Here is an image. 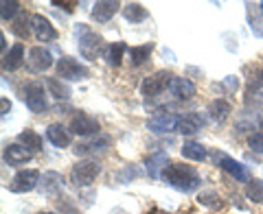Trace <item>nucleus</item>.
I'll list each match as a JSON object with an SVG mask.
<instances>
[{"mask_svg": "<svg viewBox=\"0 0 263 214\" xmlns=\"http://www.w3.org/2000/svg\"><path fill=\"white\" fill-rule=\"evenodd\" d=\"M70 131L75 136H81V138L92 136V134H99V122H97V118L90 116V114L79 112L70 118Z\"/></svg>", "mask_w": 263, "mask_h": 214, "instance_id": "nucleus-10", "label": "nucleus"}, {"mask_svg": "<svg viewBox=\"0 0 263 214\" xmlns=\"http://www.w3.org/2000/svg\"><path fill=\"white\" fill-rule=\"evenodd\" d=\"M169 92L174 94L178 101H191L195 96V85H193V81H189L184 77H174L169 83Z\"/></svg>", "mask_w": 263, "mask_h": 214, "instance_id": "nucleus-14", "label": "nucleus"}, {"mask_svg": "<svg viewBox=\"0 0 263 214\" xmlns=\"http://www.w3.org/2000/svg\"><path fill=\"white\" fill-rule=\"evenodd\" d=\"M31 27H33V33H35V37L40 42H55L57 39V31L51 22H48L44 15H31Z\"/></svg>", "mask_w": 263, "mask_h": 214, "instance_id": "nucleus-13", "label": "nucleus"}, {"mask_svg": "<svg viewBox=\"0 0 263 214\" xmlns=\"http://www.w3.org/2000/svg\"><path fill=\"white\" fill-rule=\"evenodd\" d=\"M162 179L180 192H193L200 186V175L189 164H169L162 173Z\"/></svg>", "mask_w": 263, "mask_h": 214, "instance_id": "nucleus-1", "label": "nucleus"}, {"mask_svg": "<svg viewBox=\"0 0 263 214\" xmlns=\"http://www.w3.org/2000/svg\"><path fill=\"white\" fill-rule=\"evenodd\" d=\"M204 127V118L200 114H184V116H180V125H178V131L182 136H193L197 134Z\"/></svg>", "mask_w": 263, "mask_h": 214, "instance_id": "nucleus-20", "label": "nucleus"}, {"mask_svg": "<svg viewBox=\"0 0 263 214\" xmlns=\"http://www.w3.org/2000/svg\"><path fill=\"white\" fill-rule=\"evenodd\" d=\"M224 85L230 88V90H237V85H239V81H237V77H226L224 79Z\"/></svg>", "mask_w": 263, "mask_h": 214, "instance_id": "nucleus-35", "label": "nucleus"}, {"mask_svg": "<svg viewBox=\"0 0 263 214\" xmlns=\"http://www.w3.org/2000/svg\"><path fill=\"white\" fill-rule=\"evenodd\" d=\"M259 7H261V11H263V3H259Z\"/></svg>", "mask_w": 263, "mask_h": 214, "instance_id": "nucleus-38", "label": "nucleus"}, {"mask_svg": "<svg viewBox=\"0 0 263 214\" xmlns=\"http://www.w3.org/2000/svg\"><path fill=\"white\" fill-rule=\"evenodd\" d=\"M18 11H20V3H15V0H3L0 3V15H3L5 22H9V20L13 22Z\"/></svg>", "mask_w": 263, "mask_h": 214, "instance_id": "nucleus-32", "label": "nucleus"}, {"mask_svg": "<svg viewBox=\"0 0 263 214\" xmlns=\"http://www.w3.org/2000/svg\"><path fill=\"white\" fill-rule=\"evenodd\" d=\"M206 149L200 144V142H184L182 146V158L184 160H191V162H204L206 160Z\"/></svg>", "mask_w": 263, "mask_h": 214, "instance_id": "nucleus-26", "label": "nucleus"}, {"mask_svg": "<svg viewBox=\"0 0 263 214\" xmlns=\"http://www.w3.org/2000/svg\"><path fill=\"white\" fill-rule=\"evenodd\" d=\"M180 125V116L178 114H169V112H160V114H154V116L147 120V129L152 134H171L176 131Z\"/></svg>", "mask_w": 263, "mask_h": 214, "instance_id": "nucleus-8", "label": "nucleus"}, {"mask_svg": "<svg viewBox=\"0 0 263 214\" xmlns=\"http://www.w3.org/2000/svg\"><path fill=\"white\" fill-rule=\"evenodd\" d=\"M248 144H250L252 151L263 153V131H261V134H252V136L248 138Z\"/></svg>", "mask_w": 263, "mask_h": 214, "instance_id": "nucleus-34", "label": "nucleus"}, {"mask_svg": "<svg viewBox=\"0 0 263 214\" xmlns=\"http://www.w3.org/2000/svg\"><path fill=\"white\" fill-rule=\"evenodd\" d=\"M22 63H24V46L22 44H15L9 53H5V57H3V68L13 72V70H18Z\"/></svg>", "mask_w": 263, "mask_h": 214, "instance_id": "nucleus-21", "label": "nucleus"}, {"mask_svg": "<svg viewBox=\"0 0 263 214\" xmlns=\"http://www.w3.org/2000/svg\"><path fill=\"white\" fill-rule=\"evenodd\" d=\"M147 9L143 5H138V3H127V5H123V18H125L127 22L132 24H138V22H143L147 20Z\"/></svg>", "mask_w": 263, "mask_h": 214, "instance_id": "nucleus-22", "label": "nucleus"}, {"mask_svg": "<svg viewBox=\"0 0 263 214\" xmlns=\"http://www.w3.org/2000/svg\"><path fill=\"white\" fill-rule=\"evenodd\" d=\"M171 79H174V75H169V72H164V70L156 72V75L147 77L143 83H141V94H143L145 98H156V96H160L164 90L169 88Z\"/></svg>", "mask_w": 263, "mask_h": 214, "instance_id": "nucleus-6", "label": "nucleus"}, {"mask_svg": "<svg viewBox=\"0 0 263 214\" xmlns=\"http://www.w3.org/2000/svg\"><path fill=\"white\" fill-rule=\"evenodd\" d=\"M259 127H261V129H263V116H261V118H259Z\"/></svg>", "mask_w": 263, "mask_h": 214, "instance_id": "nucleus-37", "label": "nucleus"}, {"mask_svg": "<svg viewBox=\"0 0 263 214\" xmlns=\"http://www.w3.org/2000/svg\"><path fill=\"white\" fill-rule=\"evenodd\" d=\"M37 184H40V173L37 170H33V168L20 170V173H15L13 179L9 182V192H15V195L31 192Z\"/></svg>", "mask_w": 263, "mask_h": 214, "instance_id": "nucleus-7", "label": "nucleus"}, {"mask_svg": "<svg viewBox=\"0 0 263 214\" xmlns=\"http://www.w3.org/2000/svg\"><path fill=\"white\" fill-rule=\"evenodd\" d=\"M90 72L86 66L79 63L77 59H72V57H62L57 61V77L64 81H84Z\"/></svg>", "mask_w": 263, "mask_h": 214, "instance_id": "nucleus-5", "label": "nucleus"}, {"mask_svg": "<svg viewBox=\"0 0 263 214\" xmlns=\"http://www.w3.org/2000/svg\"><path fill=\"white\" fill-rule=\"evenodd\" d=\"M169 164L171 162L167 158V153H156V155H152V158H147L145 166H147V173H149L152 179H162V173Z\"/></svg>", "mask_w": 263, "mask_h": 214, "instance_id": "nucleus-19", "label": "nucleus"}, {"mask_svg": "<svg viewBox=\"0 0 263 214\" xmlns=\"http://www.w3.org/2000/svg\"><path fill=\"white\" fill-rule=\"evenodd\" d=\"M75 37H77V48L84 59H97V55L103 51V39L90 31L86 24H77L75 27Z\"/></svg>", "mask_w": 263, "mask_h": 214, "instance_id": "nucleus-2", "label": "nucleus"}, {"mask_svg": "<svg viewBox=\"0 0 263 214\" xmlns=\"http://www.w3.org/2000/svg\"><path fill=\"white\" fill-rule=\"evenodd\" d=\"M48 92H51L55 98H68L70 96V88L62 83V79H46Z\"/></svg>", "mask_w": 263, "mask_h": 214, "instance_id": "nucleus-31", "label": "nucleus"}, {"mask_svg": "<svg viewBox=\"0 0 263 214\" xmlns=\"http://www.w3.org/2000/svg\"><path fill=\"white\" fill-rule=\"evenodd\" d=\"M110 136H97L95 140H88V142H81L75 146V153L81 155V158H97V155H103L110 149Z\"/></svg>", "mask_w": 263, "mask_h": 214, "instance_id": "nucleus-11", "label": "nucleus"}, {"mask_svg": "<svg viewBox=\"0 0 263 214\" xmlns=\"http://www.w3.org/2000/svg\"><path fill=\"white\" fill-rule=\"evenodd\" d=\"M246 197L254 203H263V182H259V179H250L248 186H246Z\"/></svg>", "mask_w": 263, "mask_h": 214, "instance_id": "nucleus-33", "label": "nucleus"}, {"mask_svg": "<svg viewBox=\"0 0 263 214\" xmlns=\"http://www.w3.org/2000/svg\"><path fill=\"white\" fill-rule=\"evenodd\" d=\"M99 173H101V164L97 160H81L70 170V182L77 188H86L99 177Z\"/></svg>", "mask_w": 263, "mask_h": 214, "instance_id": "nucleus-4", "label": "nucleus"}, {"mask_svg": "<svg viewBox=\"0 0 263 214\" xmlns=\"http://www.w3.org/2000/svg\"><path fill=\"white\" fill-rule=\"evenodd\" d=\"M18 140L24 144V146H29V149L35 153V151H40V146H42V138H40L35 131L33 129H27V131H22V134L18 136Z\"/></svg>", "mask_w": 263, "mask_h": 214, "instance_id": "nucleus-30", "label": "nucleus"}, {"mask_svg": "<svg viewBox=\"0 0 263 214\" xmlns=\"http://www.w3.org/2000/svg\"><path fill=\"white\" fill-rule=\"evenodd\" d=\"M62 182H64V177L60 175V173L48 170V173H44V177H42V190L46 195H57L62 190Z\"/></svg>", "mask_w": 263, "mask_h": 214, "instance_id": "nucleus-24", "label": "nucleus"}, {"mask_svg": "<svg viewBox=\"0 0 263 214\" xmlns=\"http://www.w3.org/2000/svg\"><path fill=\"white\" fill-rule=\"evenodd\" d=\"M20 94H22L24 105H27L33 114H46L48 112V101H46V92H44L42 83L31 81V83L22 85Z\"/></svg>", "mask_w": 263, "mask_h": 214, "instance_id": "nucleus-3", "label": "nucleus"}, {"mask_svg": "<svg viewBox=\"0 0 263 214\" xmlns=\"http://www.w3.org/2000/svg\"><path fill=\"white\" fill-rule=\"evenodd\" d=\"M27 63L33 72H44L53 66V55H51V51H46L44 46H33L29 51Z\"/></svg>", "mask_w": 263, "mask_h": 214, "instance_id": "nucleus-12", "label": "nucleus"}, {"mask_svg": "<svg viewBox=\"0 0 263 214\" xmlns=\"http://www.w3.org/2000/svg\"><path fill=\"white\" fill-rule=\"evenodd\" d=\"M33 158V151L24 144H9L5 149V162L9 166H18V164H24Z\"/></svg>", "mask_w": 263, "mask_h": 214, "instance_id": "nucleus-15", "label": "nucleus"}, {"mask_svg": "<svg viewBox=\"0 0 263 214\" xmlns=\"http://www.w3.org/2000/svg\"><path fill=\"white\" fill-rule=\"evenodd\" d=\"M154 51V44H143V46H134L129 48V63L132 66H143L147 59H149V55Z\"/></svg>", "mask_w": 263, "mask_h": 214, "instance_id": "nucleus-28", "label": "nucleus"}, {"mask_svg": "<svg viewBox=\"0 0 263 214\" xmlns=\"http://www.w3.org/2000/svg\"><path fill=\"white\" fill-rule=\"evenodd\" d=\"M246 105L248 107L263 105V70H257V77H252L248 94H246Z\"/></svg>", "mask_w": 263, "mask_h": 214, "instance_id": "nucleus-17", "label": "nucleus"}, {"mask_svg": "<svg viewBox=\"0 0 263 214\" xmlns=\"http://www.w3.org/2000/svg\"><path fill=\"white\" fill-rule=\"evenodd\" d=\"M119 3H114V0H99V3L92 5V18L99 22V24H103V22H108L114 18V13L119 11Z\"/></svg>", "mask_w": 263, "mask_h": 214, "instance_id": "nucleus-16", "label": "nucleus"}, {"mask_svg": "<svg viewBox=\"0 0 263 214\" xmlns=\"http://www.w3.org/2000/svg\"><path fill=\"white\" fill-rule=\"evenodd\" d=\"M197 203L204 205V208H211V210H219L224 201H221V197L213 190H206V192H200L197 195Z\"/></svg>", "mask_w": 263, "mask_h": 214, "instance_id": "nucleus-29", "label": "nucleus"}, {"mask_svg": "<svg viewBox=\"0 0 263 214\" xmlns=\"http://www.w3.org/2000/svg\"><path fill=\"white\" fill-rule=\"evenodd\" d=\"M42 214H53V212H42Z\"/></svg>", "mask_w": 263, "mask_h": 214, "instance_id": "nucleus-39", "label": "nucleus"}, {"mask_svg": "<svg viewBox=\"0 0 263 214\" xmlns=\"http://www.w3.org/2000/svg\"><path fill=\"white\" fill-rule=\"evenodd\" d=\"M127 51V46L123 44V42H114V44H110L108 48L103 51V57H105V61H108V66H121V61H123V53Z\"/></svg>", "mask_w": 263, "mask_h": 214, "instance_id": "nucleus-25", "label": "nucleus"}, {"mask_svg": "<svg viewBox=\"0 0 263 214\" xmlns=\"http://www.w3.org/2000/svg\"><path fill=\"white\" fill-rule=\"evenodd\" d=\"M46 140L53 146H57V149H66V146L70 144V131L62 125H57V122H53V125L46 127Z\"/></svg>", "mask_w": 263, "mask_h": 214, "instance_id": "nucleus-18", "label": "nucleus"}, {"mask_svg": "<svg viewBox=\"0 0 263 214\" xmlns=\"http://www.w3.org/2000/svg\"><path fill=\"white\" fill-rule=\"evenodd\" d=\"M11 31H13V35H15V37L27 39V37H29V33L33 31V27H31V15L20 13L18 18L13 20V24H11Z\"/></svg>", "mask_w": 263, "mask_h": 214, "instance_id": "nucleus-27", "label": "nucleus"}, {"mask_svg": "<svg viewBox=\"0 0 263 214\" xmlns=\"http://www.w3.org/2000/svg\"><path fill=\"white\" fill-rule=\"evenodd\" d=\"M215 162L221 170H226L230 177H235L237 182H250V173L241 162H237L233 158H228L226 153H215Z\"/></svg>", "mask_w": 263, "mask_h": 214, "instance_id": "nucleus-9", "label": "nucleus"}, {"mask_svg": "<svg viewBox=\"0 0 263 214\" xmlns=\"http://www.w3.org/2000/svg\"><path fill=\"white\" fill-rule=\"evenodd\" d=\"M209 116L213 118V120H215V122H224L228 116H230V112H233V110H230V105L226 103V101H221V98H215V101H211L209 103Z\"/></svg>", "mask_w": 263, "mask_h": 214, "instance_id": "nucleus-23", "label": "nucleus"}, {"mask_svg": "<svg viewBox=\"0 0 263 214\" xmlns=\"http://www.w3.org/2000/svg\"><path fill=\"white\" fill-rule=\"evenodd\" d=\"M11 110V103H7V98H3V114H7Z\"/></svg>", "mask_w": 263, "mask_h": 214, "instance_id": "nucleus-36", "label": "nucleus"}]
</instances>
